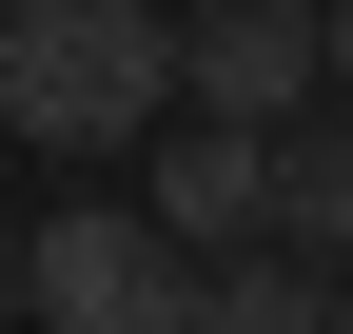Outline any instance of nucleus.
I'll use <instances>...</instances> for the list:
<instances>
[{
    "instance_id": "nucleus-6",
    "label": "nucleus",
    "mask_w": 353,
    "mask_h": 334,
    "mask_svg": "<svg viewBox=\"0 0 353 334\" xmlns=\"http://www.w3.org/2000/svg\"><path fill=\"white\" fill-rule=\"evenodd\" d=\"M196 334H353V295H334L314 256H216L196 275Z\"/></svg>"
},
{
    "instance_id": "nucleus-5",
    "label": "nucleus",
    "mask_w": 353,
    "mask_h": 334,
    "mask_svg": "<svg viewBox=\"0 0 353 334\" xmlns=\"http://www.w3.org/2000/svg\"><path fill=\"white\" fill-rule=\"evenodd\" d=\"M275 256L353 275V118H294L275 138Z\"/></svg>"
},
{
    "instance_id": "nucleus-3",
    "label": "nucleus",
    "mask_w": 353,
    "mask_h": 334,
    "mask_svg": "<svg viewBox=\"0 0 353 334\" xmlns=\"http://www.w3.org/2000/svg\"><path fill=\"white\" fill-rule=\"evenodd\" d=\"M314 79H334V0H196L176 20V99L216 138H294Z\"/></svg>"
},
{
    "instance_id": "nucleus-4",
    "label": "nucleus",
    "mask_w": 353,
    "mask_h": 334,
    "mask_svg": "<svg viewBox=\"0 0 353 334\" xmlns=\"http://www.w3.org/2000/svg\"><path fill=\"white\" fill-rule=\"evenodd\" d=\"M138 217H157L196 275H216V256H275V138H216V118H196V138H157Z\"/></svg>"
},
{
    "instance_id": "nucleus-2",
    "label": "nucleus",
    "mask_w": 353,
    "mask_h": 334,
    "mask_svg": "<svg viewBox=\"0 0 353 334\" xmlns=\"http://www.w3.org/2000/svg\"><path fill=\"white\" fill-rule=\"evenodd\" d=\"M39 334H196V256L138 217V197H79V217L20 236V275H0Z\"/></svg>"
},
{
    "instance_id": "nucleus-1",
    "label": "nucleus",
    "mask_w": 353,
    "mask_h": 334,
    "mask_svg": "<svg viewBox=\"0 0 353 334\" xmlns=\"http://www.w3.org/2000/svg\"><path fill=\"white\" fill-rule=\"evenodd\" d=\"M0 118H20L39 157H118V138L157 157L176 20H157V0H20V20H0Z\"/></svg>"
},
{
    "instance_id": "nucleus-8",
    "label": "nucleus",
    "mask_w": 353,
    "mask_h": 334,
    "mask_svg": "<svg viewBox=\"0 0 353 334\" xmlns=\"http://www.w3.org/2000/svg\"><path fill=\"white\" fill-rule=\"evenodd\" d=\"M0 20H20V0H0Z\"/></svg>"
},
{
    "instance_id": "nucleus-7",
    "label": "nucleus",
    "mask_w": 353,
    "mask_h": 334,
    "mask_svg": "<svg viewBox=\"0 0 353 334\" xmlns=\"http://www.w3.org/2000/svg\"><path fill=\"white\" fill-rule=\"evenodd\" d=\"M334 118H353V0H334Z\"/></svg>"
}]
</instances>
